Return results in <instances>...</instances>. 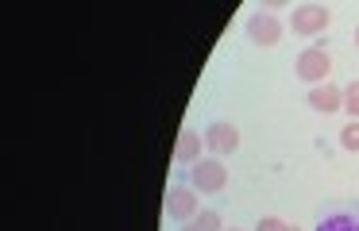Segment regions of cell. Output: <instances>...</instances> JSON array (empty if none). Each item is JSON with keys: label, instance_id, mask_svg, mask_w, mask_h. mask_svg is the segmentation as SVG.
<instances>
[{"label": "cell", "instance_id": "cell-1", "mask_svg": "<svg viewBox=\"0 0 359 231\" xmlns=\"http://www.w3.org/2000/svg\"><path fill=\"white\" fill-rule=\"evenodd\" d=\"M290 23H294V35H320V31H328V23H332V8L328 4H294L290 8Z\"/></svg>", "mask_w": 359, "mask_h": 231}, {"label": "cell", "instance_id": "cell-2", "mask_svg": "<svg viewBox=\"0 0 359 231\" xmlns=\"http://www.w3.org/2000/svg\"><path fill=\"white\" fill-rule=\"evenodd\" d=\"M294 69H297V77H302V81H309V85H325V81H328V74H332V54H328L325 46H305V50L297 54Z\"/></svg>", "mask_w": 359, "mask_h": 231}, {"label": "cell", "instance_id": "cell-3", "mask_svg": "<svg viewBox=\"0 0 359 231\" xmlns=\"http://www.w3.org/2000/svg\"><path fill=\"white\" fill-rule=\"evenodd\" d=\"M189 185H194L197 192H224L228 189V169L220 166V158H201L189 166Z\"/></svg>", "mask_w": 359, "mask_h": 231}, {"label": "cell", "instance_id": "cell-4", "mask_svg": "<svg viewBox=\"0 0 359 231\" xmlns=\"http://www.w3.org/2000/svg\"><path fill=\"white\" fill-rule=\"evenodd\" d=\"M201 212V204H197V189L194 185H174L170 192H166V216L178 223L194 220V216Z\"/></svg>", "mask_w": 359, "mask_h": 231}, {"label": "cell", "instance_id": "cell-5", "mask_svg": "<svg viewBox=\"0 0 359 231\" xmlns=\"http://www.w3.org/2000/svg\"><path fill=\"white\" fill-rule=\"evenodd\" d=\"M205 146H209L212 154H236L240 150V127L228 120H212L209 127H205Z\"/></svg>", "mask_w": 359, "mask_h": 231}, {"label": "cell", "instance_id": "cell-6", "mask_svg": "<svg viewBox=\"0 0 359 231\" xmlns=\"http://www.w3.org/2000/svg\"><path fill=\"white\" fill-rule=\"evenodd\" d=\"M248 38L255 46H278V38H282V23H278V15H266V12H255V15H248Z\"/></svg>", "mask_w": 359, "mask_h": 231}, {"label": "cell", "instance_id": "cell-7", "mask_svg": "<svg viewBox=\"0 0 359 231\" xmlns=\"http://www.w3.org/2000/svg\"><path fill=\"white\" fill-rule=\"evenodd\" d=\"M309 108L313 112H344V89L340 85H332V81H325V85H313L309 89Z\"/></svg>", "mask_w": 359, "mask_h": 231}, {"label": "cell", "instance_id": "cell-8", "mask_svg": "<svg viewBox=\"0 0 359 231\" xmlns=\"http://www.w3.org/2000/svg\"><path fill=\"white\" fill-rule=\"evenodd\" d=\"M201 146H205V135H197L194 127H182L178 146H174V162H178V166H194V162H201Z\"/></svg>", "mask_w": 359, "mask_h": 231}, {"label": "cell", "instance_id": "cell-9", "mask_svg": "<svg viewBox=\"0 0 359 231\" xmlns=\"http://www.w3.org/2000/svg\"><path fill=\"white\" fill-rule=\"evenodd\" d=\"M313 231H359V216L355 212H328L317 220Z\"/></svg>", "mask_w": 359, "mask_h": 231}, {"label": "cell", "instance_id": "cell-10", "mask_svg": "<svg viewBox=\"0 0 359 231\" xmlns=\"http://www.w3.org/2000/svg\"><path fill=\"white\" fill-rule=\"evenodd\" d=\"M182 231H224V220H220L217 208H201L194 220L182 223Z\"/></svg>", "mask_w": 359, "mask_h": 231}, {"label": "cell", "instance_id": "cell-11", "mask_svg": "<svg viewBox=\"0 0 359 231\" xmlns=\"http://www.w3.org/2000/svg\"><path fill=\"white\" fill-rule=\"evenodd\" d=\"M344 112H348L351 120H359V77L351 85H344Z\"/></svg>", "mask_w": 359, "mask_h": 231}, {"label": "cell", "instance_id": "cell-12", "mask_svg": "<svg viewBox=\"0 0 359 231\" xmlns=\"http://www.w3.org/2000/svg\"><path fill=\"white\" fill-rule=\"evenodd\" d=\"M340 146L344 150H359V120H351L348 127L340 131Z\"/></svg>", "mask_w": 359, "mask_h": 231}, {"label": "cell", "instance_id": "cell-13", "mask_svg": "<svg viewBox=\"0 0 359 231\" xmlns=\"http://www.w3.org/2000/svg\"><path fill=\"white\" fill-rule=\"evenodd\" d=\"M255 231H294V223H286L282 216H263V220L255 223Z\"/></svg>", "mask_w": 359, "mask_h": 231}, {"label": "cell", "instance_id": "cell-14", "mask_svg": "<svg viewBox=\"0 0 359 231\" xmlns=\"http://www.w3.org/2000/svg\"><path fill=\"white\" fill-rule=\"evenodd\" d=\"M355 46H359V27H355Z\"/></svg>", "mask_w": 359, "mask_h": 231}, {"label": "cell", "instance_id": "cell-15", "mask_svg": "<svg viewBox=\"0 0 359 231\" xmlns=\"http://www.w3.org/2000/svg\"><path fill=\"white\" fill-rule=\"evenodd\" d=\"M232 231H240V227H232Z\"/></svg>", "mask_w": 359, "mask_h": 231}, {"label": "cell", "instance_id": "cell-16", "mask_svg": "<svg viewBox=\"0 0 359 231\" xmlns=\"http://www.w3.org/2000/svg\"><path fill=\"white\" fill-rule=\"evenodd\" d=\"M294 231H297V227H294Z\"/></svg>", "mask_w": 359, "mask_h": 231}]
</instances>
